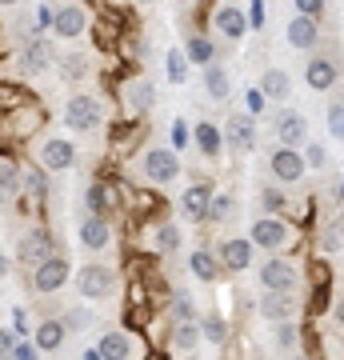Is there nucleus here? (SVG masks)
I'll list each match as a JSON object with an SVG mask.
<instances>
[{
  "label": "nucleus",
  "mask_w": 344,
  "mask_h": 360,
  "mask_svg": "<svg viewBox=\"0 0 344 360\" xmlns=\"http://www.w3.org/2000/svg\"><path fill=\"white\" fill-rule=\"evenodd\" d=\"M101 116H104L101 101H96V96H89V92H77L72 101L64 104V120H68L77 132H92L96 124H101Z\"/></svg>",
  "instance_id": "nucleus-1"
},
{
  "label": "nucleus",
  "mask_w": 344,
  "mask_h": 360,
  "mask_svg": "<svg viewBox=\"0 0 344 360\" xmlns=\"http://www.w3.org/2000/svg\"><path fill=\"white\" fill-rule=\"evenodd\" d=\"M77 288H80V296H89V300H104V296H113L116 276L104 269V264H84V269L77 272Z\"/></svg>",
  "instance_id": "nucleus-2"
},
{
  "label": "nucleus",
  "mask_w": 344,
  "mask_h": 360,
  "mask_svg": "<svg viewBox=\"0 0 344 360\" xmlns=\"http://www.w3.org/2000/svg\"><path fill=\"white\" fill-rule=\"evenodd\" d=\"M72 276V269H68V260L64 257H49L44 264H37V276H32V288L37 292H56L64 281Z\"/></svg>",
  "instance_id": "nucleus-3"
},
{
  "label": "nucleus",
  "mask_w": 344,
  "mask_h": 360,
  "mask_svg": "<svg viewBox=\"0 0 344 360\" xmlns=\"http://www.w3.org/2000/svg\"><path fill=\"white\" fill-rule=\"evenodd\" d=\"M40 165L49 168V172H64V168L77 165V148L60 136H49V141L40 144Z\"/></svg>",
  "instance_id": "nucleus-4"
},
{
  "label": "nucleus",
  "mask_w": 344,
  "mask_h": 360,
  "mask_svg": "<svg viewBox=\"0 0 344 360\" xmlns=\"http://www.w3.org/2000/svg\"><path fill=\"white\" fill-rule=\"evenodd\" d=\"M144 176L156 180V184H168V180H177L180 165H177V156L168 153V148H153V153L144 156Z\"/></svg>",
  "instance_id": "nucleus-5"
},
{
  "label": "nucleus",
  "mask_w": 344,
  "mask_h": 360,
  "mask_svg": "<svg viewBox=\"0 0 344 360\" xmlns=\"http://www.w3.org/2000/svg\"><path fill=\"white\" fill-rule=\"evenodd\" d=\"M268 168H272V176H276V180L293 184V180L305 176V156L296 153V148H276L272 160H268Z\"/></svg>",
  "instance_id": "nucleus-6"
},
{
  "label": "nucleus",
  "mask_w": 344,
  "mask_h": 360,
  "mask_svg": "<svg viewBox=\"0 0 344 360\" xmlns=\"http://www.w3.org/2000/svg\"><path fill=\"white\" fill-rule=\"evenodd\" d=\"M52 257V245L44 232H28L25 240H20V248H16V260L25 264V269H37V264H44V260Z\"/></svg>",
  "instance_id": "nucleus-7"
},
{
  "label": "nucleus",
  "mask_w": 344,
  "mask_h": 360,
  "mask_svg": "<svg viewBox=\"0 0 344 360\" xmlns=\"http://www.w3.org/2000/svg\"><path fill=\"white\" fill-rule=\"evenodd\" d=\"M260 284H265L268 292H288L296 284V269L288 260H268L265 269H260Z\"/></svg>",
  "instance_id": "nucleus-8"
},
{
  "label": "nucleus",
  "mask_w": 344,
  "mask_h": 360,
  "mask_svg": "<svg viewBox=\"0 0 344 360\" xmlns=\"http://www.w3.org/2000/svg\"><path fill=\"white\" fill-rule=\"evenodd\" d=\"M224 141H229V148H241V153H248L256 144V129H253V116H229V124H224Z\"/></svg>",
  "instance_id": "nucleus-9"
},
{
  "label": "nucleus",
  "mask_w": 344,
  "mask_h": 360,
  "mask_svg": "<svg viewBox=\"0 0 344 360\" xmlns=\"http://www.w3.org/2000/svg\"><path fill=\"white\" fill-rule=\"evenodd\" d=\"M284 240H288V229H284L276 217H265V220H256V224H253V245H260V248H281Z\"/></svg>",
  "instance_id": "nucleus-10"
},
{
  "label": "nucleus",
  "mask_w": 344,
  "mask_h": 360,
  "mask_svg": "<svg viewBox=\"0 0 344 360\" xmlns=\"http://www.w3.org/2000/svg\"><path fill=\"white\" fill-rule=\"evenodd\" d=\"M84 25H89V16H84V8H77V4H68V8H60V13L52 16V28H56V37H64V40L80 37Z\"/></svg>",
  "instance_id": "nucleus-11"
},
{
  "label": "nucleus",
  "mask_w": 344,
  "mask_h": 360,
  "mask_svg": "<svg viewBox=\"0 0 344 360\" xmlns=\"http://www.w3.org/2000/svg\"><path fill=\"white\" fill-rule=\"evenodd\" d=\"M49 65H52L49 40H25V49H20V68H25V72H44Z\"/></svg>",
  "instance_id": "nucleus-12"
},
{
  "label": "nucleus",
  "mask_w": 344,
  "mask_h": 360,
  "mask_svg": "<svg viewBox=\"0 0 344 360\" xmlns=\"http://www.w3.org/2000/svg\"><path fill=\"white\" fill-rule=\"evenodd\" d=\"M276 136H281L284 148H296L305 141V116L300 112H281L276 116Z\"/></svg>",
  "instance_id": "nucleus-13"
},
{
  "label": "nucleus",
  "mask_w": 344,
  "mask_h": 360,
  "mask_svg": "<svg viewBox=\"0 0 344 360\" xmlns=\"http://www.w3.org/2000/svg\"><path fill=\"white\" fill-rule=\"evenodd\" d=\"M108 236H113V229H108V220L104 217H84L80 220V245L84 248H104L108 245Z\"/></svg>",
  "instance_id": "nucleus-14"
},
{
  "label": "nucleus",
  "mask_w": 344,
  "mask_h": 360,
  "mask_svg": "<svg viewBox=\"0 0 344 360\" xmlns=\"http://www.w3.org/2000/svg\"><path fill=\"white\" fill-rule=\"evenodd\" d=\"M208 205H212V188L208 184H192L189 193H184V217L204 220L208 217Z\"/></svg>",
  "instance_id": "nucleus-15"
},
{
  "label": "nucleus",
  "mask_w": 344,
  "mask_h": 360,
  "mask_svg": "<svg viewBox=\"0 0 344 360\" xmlns=\"http://www.w3.org/2000/svg\"><path fill=\"white\" fill-rule=\"evenodd\" d=\"M305 77H308V84H312L317 92H324V89H332V84H336V65H332V60H324V56H317V60H308Z\"/></svg>",
  "instance_id": "nucleus-16"
},
{
  "label": "nucleus",
  "mask_w": 344,
  "mask_h": 360,
  "mask_svg": "<svg viewBox=\"0 0 344 360\" xmlns=\"http://www.w3.org/2000/svg\"><path fill=\"white\" fill-rule=\"evenodd\" d=\"M248 260H253V240H224L220 248V264H229V269H248Z\"/></svg>",
  "instance_id": "nucleus-17"
},
{
  "label": "nucleus",
  "mask_w": 344,
  "mask_h": 360,
  "mask_svg": "<svg viewBox=\"0 0 344 360\" xmlns=\"http://www.w3.org/2000/svg\"><path fill=\"white\" fill-rule=\"evenodd\" d=\"M260 312H265L272 324H284L296 309H293V300H288V292H268L265 300H260Z\"/></svg>",
  "instance_id": "nucleus-18"
},
{
  "label": "nucleus",
  "mask_w": 344,
  "mask_h": 360,
  "mask_svg": "<svg viewBox=\"0 0 344 360\" xmlns=\"http://www.w3.org/2000/svg\"><path fill=\"white\" fill-rule=\"evenodd\" d=\"M288 44H293V49H312V44H317V25H312V16H296L293 25H288Z\"/></svg>",
  "instance_id": "nucleus-19"
},
{
  "label": "nucleus",
  "mask_w": 344,
  "mask_h": 360,
  "mask_svg": "<svg viewBox=\"0 0 344 360\" xmlns=\"http://www.w3.org/2000/svg\"><path fill=\"white\" fill-rule=\"evenodd\" d=\"M64 333H68L64 321H44L37 328V348H40V352H56V348L64 345Z\"/></svg>",
  "instance_id": "nucleus-20"
},
{
  "label": "nucleus",
  "mask_w": 344,
  "mask_h": 360,
  "mask_svg": "<svg viewBox=\"0 0 344 360\" xmlns=\"http://www.w3.org/2000/svg\"><path fill=\"white\" fill-rule=\"evenodd\" d=\"M260 84H265V92H260V96H268V101H284V96L293 92V84H288V72H284V68H268Z\"/></svg>",
  "instance_id": "nucleus-21"
},
{
  "label": "nucleus",
  "mask_w": 344,
  "mask_h": 360,
  "mask_svg": "<svg viewBox=\"0 0 344 360\" xmlns=\"http://www.w3.org/2000/svg\"><path fill=\"white\" fill-rule=\"evenodd\" d=\"M217 28H220L229 40H241L244 28H248V20H244L241 8H220V13H217Z\"/></svg>",
  "instance_id": "nucleus-22"
},
{
  "label": "nucleus",
  "mask_w": 344,
  "mask_h": 360,
  "mask_svg": "<svg viewBox=\"0 0 344 360\" xmlns=\"http://www.w3.org/2000/svg\"><path fill=\"white\" fill-rule=\"evenodd\" d=\"M204 92H208L212 101H224V96L232 92L229 72H224V68H217V65H208V68H204Z\"/></svg>",
  "instance_id": "nucleus-23"
},
{
  "label": "nucleus",
  "mask_w": 344,
  "mask_h": 360,
  "mask_svg": "<svg viewBox=\"0 0 344 360\" xmlns=\"http://www.w3.org/2000/svg\"><path fill=\"white\" fill-rule=\"evenodd\" d=\"M96 352H101L104 360H128V336L125 333H104Z\"/></svg>",
  "instance_id": "nucleus-24"
},
{
  "label": "nucleus",
  "mask_w": 344,
  "mask_h": 360,
  "mask_svg": "<svg viewBox=\"0 0 344 360\" xmlns=\"http://www.w3.org/2000/svg\"><path fill=\"white\" fill-rule=\"evenodd\" d=\"M128 101H132L136 112H148V108L156 104V89L148 84V80H136V84H128Z\"/></svg>",
  "instance_id": "nucleus-25"
},
{
  "label": "nucleus",
  "mask_w": 344,
  "mask_h": 360,
  "mask_svg": "<svg viewBox=\"0 0 344 360\" xmlns=\"http://www.w3.org/2000/svg\"><path fill=\"white\" fill-rule=\"evenodd\" d=\"M192 136H196V148H200L204 156H217L220 153V141H224V136H220L208 120H204V124H196V132H192Z\"/></svg>",
  "instance_id": "nucleus-26"
},
{
  "label": "nucleus",
  "mask_w": 344,
  "mask_h": 360,
  "mask_svg": "<svg viewBox=\"0 0 344 360\" xmlns=\"http://www.w3.org/2000/svg\"><path fill=\"white\" fill-rule=\"evenodd\" d=\"M189 264H192V272H196L200 281H217V272H220V260L212 257V252H204V248L200 252H192Z\"/></svg>",
  "instance_id": "nucleus-27"
},
{
  "label": "nucleus",
  "mask_w": 344,
  "mask_h": 360,
  "mask_svg": "<svg viewBox=\"0 0 344 360\" xmlns=\"http://www.w3.org/2000/svg\"><path fill=\"white\" fill-rule=\"evenodd\" d=\"M16 193H20V172L13 165H0V205L13 200Z\"/></svg>",
  "instance_id": "nucleus-28"
},
{
  "label": "nucleus",
  "mask_w": 344,
  "mask_h": 360,
  "mask_svg": "<svg viewBox=\"0 0 344 360\" xmlns=\"http://www.w3.org/2000/svg\"><path fill=\"white\" fill-rule=\"evenodd\" d=\"M212 52H217V49H212V40H204V37H192L189 40V60H196V65L208 68V65H212Z\"/></svg>",
  "instance_id": "nucleus-29"
},
{
  "label": "nucleus",
  "mask_w": 344,
  "mask_h": 360,
  "mask_svg": "<svg viewBox=\"0 0 344 360\" xmlns=\"http://www.w3.org/2000/svg\"><path fill=\"white\" fill-rule=\"evenodd\" d=\"M184 77H189V56L180 49H172L168 52V80H172V84H184Z\"/></svg>",
  "instance_id": "nucleus-30"
},
{
  "label": "nucleus",
  "mask_w": 344,
  "mask_h": 360,
  "mask_svg": "<svg viewBox=\"0 0 344 360\" xmlns=\"http://www.w3.org/2000/svg\"><path fill=\"white\" fill-rule=\"evenodd\" d=\"M108 205H113V193H108L104 184H92L89 188V212L92 217H101V212H108Z\"/></svg>",
  "instance_id": "nucleus-31"
},
{
  "label": "nucleus",
  "mask_w": 344,
  "mask_h": 360,
  "mask_svg": "<svg viewBox=\"0 0 344 360\" xmlns=\"http://www.w3.org/2000/svg\"><path fill=\"white\" fill-rule=\"evenodd\" d=\"M156 248H160V252H177L180 248V229L177 224H160V229H156Z\"/></svg>",
  "instance_id": "nucleus-32"
},
{
  "label": "nucleus",
  "mask_w": 344,
  "mask_h": 360,
  "mask_svg": "<svg viewBox=\"0 0 344 360\" xmlns=\"http://www.w3.org/2000/svg\"><path fill=\"white\" fill-rule=\"evenodd\" d=\"M172 340H177V348L192 352V348H196V340H200V328H196L192 321H184V324H177V336H172Z\"/></svg>",
  "instance_id": "nucleus-33"
},
{
  "label": "nucleus",
  "mask_w": 344,
  "mask_h": 360,
  "mask_svg": "<svg viewBox=\"0 0 344 360\" xmlns=\"http://www.w3.org/2000/svg\"><path fill=\"white\" fill-rule=\"evenodd\" d=\"M200 333L208 336V340H212V345H220V340H224V336H229V324L220 321V316H208V321L200 324Z\"/></svg>",
  "instance_id": "nucleus-34"
},
{
  "label": "nucleus",
  "mask_w": 344,
  "mask_h": 360,
  "mask_svg": "<svg viewBox=\"0 0 344 360\" xmlns=\"http://www.w3.org/2000/svg\"><path fill=\"white\" fill-rule=\"evenodd\" d=\"M208 212H212L217 220H229L232 217V196L229 193H217V196H212V205H208Z\"/></svg>",
  "instance_id": "nucleus-35"
},
{
  "label": "nucleus",
  "mask_w": 344,
  "mask_h": 360,
  "mask_svg": "<svg viewBox=\"0 0 344 360\" xmlns=\"http://www.w3.org/2000/svg\"><path fill=\"white\" fill-rule=\"evenodd\" d=\"M172 312H177V321H180V324L192 321V300H189V296H177V300H172Z\"/></svg>",
  "instance_id": "nucleus-36"
},
{
  "label": "nucleus",
  "mask_w": 344,
  "mask_h": 360,
  "mask_svg": "<svg viewBox=\"0 0 344 360\" xmlns=\"http://www.w3.org/2000/svg\"><path fill=\"white\" fill-rule=\"evenodd\" d=\"M260 200H265V208H268V212H276V208H284V193H281V188H265V196H260Z\"/></svg>",
  "instance_id": "nucleus-37"
},
{
  "label": "nucleus",
  "mask_w": 344,
  "mask_h": 360,
  "mask_svg": "<svg viewBox=\"0 0 344 360\" xmlns=\"http://www.w3.org/2000/svg\"><path fill=\"white\" fill-rule=\"evenodd\" d=\"M276 345H281V348H293V345H296V328H293L288 321L276 328Z\"/></svg>",
  "instance_id": "nucleus-38"
},
{
  "label": "nucleus",
  "mask_w": 344,
  "mask_h": 360,
  "mask_svg": "<svg viewBox=\"0 0 344 360\" xmlns=\"http://www.w3.org/2000/svg\"><path fill=\"white\" fill-rule=\"evenodd\" d=\"M296 8H300V16H317L324 8V0H296Z\"/></svg>",
  "instance_id": "nucleus-39"
},
{
  "label": "nucleus",
  "mask_w": 344,
  "mask_h": 360,
  "mask_svg": "<svg viewBox=\"0 0 344 360\" xmlns=\"http://www.w3.org/2000/svg\"><path fill=\"white\" fill-rule=\"evenodd\" d=\"M172 144H177V148H184V144H189V129H184V120H177V124H172Z\"/></svg>",
  "instance_id": "nucleus-40"
},
{
  "label": "nucleus",
  "mask_w": 344,
  "mask_h": 360,
  "mask_svg": "<svg viewBox=\"0 0 344 360\" xmlns=\"http://www.w3.org/2000/svg\"><path fill=\"white\" fill-rule=\"evenodd\" d=\"M305 165H312V168L324 165V148H320V144H308V160H305Z\"/></svg>",
  "instance_id": "nucleus-41"
},
{
  "label": "nucleus",
  "mask_w": 344,
  "mask_h": 360,
  "mask_svg": "<svg viewBox=\"0 0 344 360\" xmlns=\"http://www.w3.org/2000/svg\"><path fill=\"white\" fill-rule=\"evenodd\" d=\"M340 116H344V108H340V104H332V108H329V129L332 132H340Z\"/></svg>",
  "instance_id": "nucleus-42"
},
{
  "label": "nucleus",
  "mask_w": 344,
  "mask_h": 360,
  "mask_svg": "<svg viewBox=\"0 0 344 360\" xmlns=\"http://www.w3.org/2000/svg\"><path fill=\"white\" fill-rule=\"evenodd\" d=\"M13 324H16V333L25 336V328H28V312H25V309H13Z\"/></svg>",
  "instance_id": "nucleus-43"
},
{
  "label": "nucleus",
  "mask_w": 344,
  "mask_h": 360,
  "mask_svg": "<svg viewBox=\"0 0 344 360\" xmlns=\"http://www.w3.org/2000/svg\"><path fill=\"white\" fill-rule=\"evenodd\" d=\"M89 324V312H72L68 321H64V328H84Z\"/></svg>",
  "instance_id": "nucleus-44"
},
{
  "label": "nucleus",
  "mask_w": 344,
  "mask_h": 360,
  "mask_svg": "<svg viewBox=\"0 0 344 360\" xmlns=\"http://www.w3.org/2000/svg\"><path fill=\"white\" fill-rule=\"evenodd\" d=\"M13 352H16V360H37V348L32 345H16Z\"/></svg>",
  "instance_id": "nucleus-45"
},
{
  "label": "nucleus",
  "mask_w": 344,
  "mask_h": 360,
  "mask_svg": "<svg viewBox=\"0 0 344 360\" xmlns=\"http://www.w3.org/2000/svg\"><path fill=\"white\" fill-rule=\"evenodd\" d=\"M13 333H0V356H8V352H13Z\"/></svg>",
  "instance_id": "nucleus-46"
},
{
  "label": "nucleus",
  "mask_w": 344,
  "mask_h": 360,
  "mask_svg": "<svg viewBox=\"0 0 344 360\" xmlns=\"http://www.w3.org/2000/svg\"><path fill=\"white\" fill-rule=\"evenodd\" d=\"M324 248H340V232H336V229L324 232Z\"/></svg>",
  "instance_id": "nucleus-47"
},
{
  "label": "nucleus",
  "mask_w": 344,
  "mask_h": 360,
  "mask_svg": "<svg viewBox=\"0 0 344 360\" xmlns=\"http://www.w3.org/2000/svg\"><path fill=\"white\" fill-rule=\"evenodd\" d=\"M28 188H37V193L44 188V180H40V172H28Z\"/></svg>",
  "instance_id": "nucleus-48"
},
{
  "label": "nucleus",
  "mask_w": 344,
  "mask_h": 360,
  "mask_svg": "<svg viewBox=\"0 0 344 360\" xmlns=\"http://www.w3.org/2000/svg\"><path fill=\"white\" fill-rule=\"evenodd\" d=\"M260 104H265V96H260V92H253V96H248V108H253V112H260Z\"/></svg>",
  "instance_id": "nucleus-49"
},
{
  "label": "nucleus",
  "mask_w": 344,
  "mask_h": 360,
  "mask_svg": "<svg viewBox=\"0 0 344 360\" xmlns=\"http://www.w3.org/2000/svg\"><path fill=\"white\" fill-rule=\"evenodd\" d=\"M329 193H332V200H344V180H336V184H332Z\"/></svg>",
  "instance_id": "nucleus-50"
},
{
  "label": "nucleus",
  "mask_w": 344,
  "mask_h": 360,
  "mask_svg": "<svg viewBox=\"0 0 344 360\" xmlns=\"http://www.w3.org/2000/svg\"><path fill=\"white\" fill-rule=\"evenodd\" d=\"M0 276H8V257L0 252Z\"/></svg>",
  "instance_id": "nucleus-51"
},
{
  "label": "nucleus",
  "mask_w": 344,
  "mask_h": 360,
  "mask_svg": "<svg viewBox=\"0 0 344 360\" xmlns=\"http://www.w3.org/2000/svg\"><path fill=\"white\" fill-rule=\"evenodd\" d=\"M336 321L344 324V300H340V304H336Z\"/></svg>",
  "instance_id": "nucleus-52"
},
{
  "label": "nucleus",
  "mask_w": 344,
  "mask_h": 360,
  "mask_svg": "<svg viewBox=\"0 0 344 360\" xmlns=\"http://www.w3.org/2000/svg\"><path fill=\"white\" fill-rule=\"evenodd\" d=\"M84 360H104L101 352H84Z\"/></svg>",
  "instance_id": "nucleus-53"
},
{
  "label": "nucleus",
  "mask_w": 344,
  "mask_h": 360,
  "mask_svg": "<svg viewBox=\"0 0 344 360\" xmlns=\"http://www.w3.org/2000/svg\"><path fill=\"white\" fill-rule=\"evenodd\" d=\"M336 136H344V116H340V132H336Z\"/></svg>",
  "instance_id": "nucleus-54"
},
{
  "label": "nucleus",
  "mask_w": 344,
  "mask_h": 360,
  "mask_svg": "<svg viewBox=\"0 0 344 360\" xmlns=\"http://www.w3.org/2000/svg\"><path fill=\"white\" fill-rule=\"evenodd\" d=\"M0 4H4V8H8V4H16V0H0Z\"/></svg>",
  "instance_id": "nucleus-55"
},
{
  "label": "nucleus",
  "mask_w": 344,
  "mask_h": 360,
  "mask_svg": "<svg viewBox=\"0 0 344 360\" xmlns=\"http://www.w3.org/2000/svg\"><path fill=\"white\" fill-rule=\"evenodd\" d=\"M340 220H344V208H340Z\"/></svg>",
  "instance_id": "nucleus-56"
},
{
  "label": "nucleus",
  "mask_w": 344,
  "mask_h": 360,
  "mask_svg": "<svg viewBox=\"0 0 344 360\" xmlns=\"http://www.w3.org/2000/svg\"><path fill=\"white\" fill-rule=\"evenodd\" d=\"M148 4H153V0H148Z\"/></svg>",
  "instance_id": "nucleus-57"
}]
</instances>
